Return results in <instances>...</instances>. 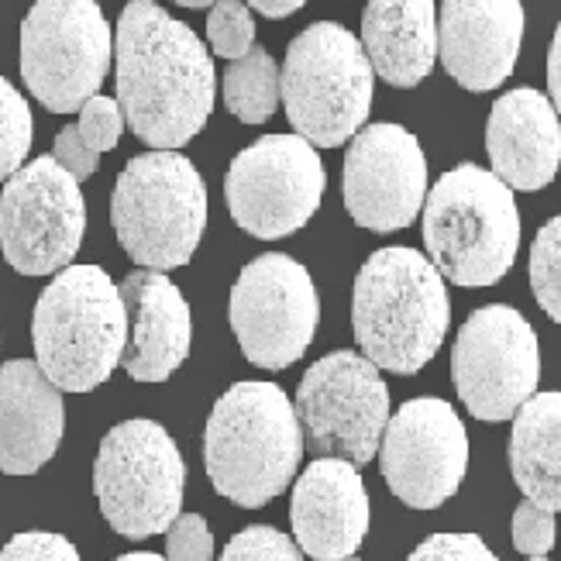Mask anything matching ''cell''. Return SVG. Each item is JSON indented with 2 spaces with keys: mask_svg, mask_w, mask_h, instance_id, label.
Returning a JSON list of instances; mask_svg holds the SVG:
<instances>
[{
  "mask_svg": "<svg viewBox=\"0 0 561 561\" xmlns=\"http://www.w3.org/2000/svg\"><path fill=\"white\" fill-rule=\"evenodd\" d=\"M348 561H355V558H348Z\"/></svg>",
  "mask_w": 561,
  "mask_h": 561,
  "instance_id": "cell-40",
  "label": "cell"
},
{
  "mask_svg": "<svg viewBox=\"0 0 561 561\" xmlns=\"http://www.w3.org/2000/svg\"><path fill=\"white\" fill-rule=\"evenodd\" d=\"M80 138L90 145L96 156H104L111 149H117L121 135H125V114H121L114 96H90V101L80 107V125H77Z\"/></svg>",
  "mask_w": 561,
  "mask_h": 561,
  "instance_id": "cell-29",
  "label": "cell"
},
{
  "mask_svg": "<svg viewBox=\"0 0 561 561\" xmlns=\"http://www.w3.org/2000/svg\"><path fill=\"white\" fill-rule=\"evenodd\" d=\"M485 152L510 190H545L561 169V117L541 90H510L490 111Z\"/></svg>",
  "mask_w": 561,
  "mask_h": 561,
  "instance_id": "cell-20",
  "label": "cell"
},
{
  "mask_svg": "<svg viewBox=\"0 0 561 561\" xmlns=\"http://www.w3.org/2000/svg\"><path fill=\"white\" fill-rule=\"evenodd\" d=\"M530 561H545V558H530Z\"/></svg>",
  "mask_w": 561,
  "mask_h": 561,
  "instance_id": "cell-39",
  "label": "cell"
},
{
  "mask_svg": "<svg viewBox=\"0 0 561 561\" xmlns=\"http://www.w3.org/2000/svg\"><path fill=\"white\" fill-rule=\"evenodd\" d=\"M289 520L297 548L313 561H348L369 534V493L358 466L313 458L293 485Z\"/></svg>",
  "mask_w": 561,
  "mask_h": 561,
  "instance_id": "cell-18",
  "label": "cell"
},
{
  "mask_svg": "<svg viewBox=\"0 0 561 561\" xmlns=\"http://www.w3.org/2000/svg\"><path fill=\"white\" fill-rule=\"evenodd\" d=\"M128 310V337L121 369L135 382H165L190 355L193 321L180 286L165 273L138 270L121 283Z\"/></svg>",
  "mask_w": 561,
  "mask_h": 561,
  "instance_id": "cell-19",
  "label": "cell"
},
{
  "mask_svg": "<svg viewBox=\"0 0 561 561\" xmlns=\"http://www.w3.org/2000/svg\"><path fill=\"white\" fill-rule=\"evenodd\" d=\"M548 90H551L548 101L554 104V111L561 117V24H558V32L551 38V53H548Z\"/></svg>",
  "mask_w": 561,
  "mask_h": 561,
  "instance_id": "cell-35",
  "label": "cell"
},
{
  "mask_svg": "<svg viewBox=\"0 0 561 561\" xmlns=\"http://www.w3.org/2000/svg\"><path fill=\"white\" fill-rule=\"evenodd\" d=\"M510 472L524 500L561 510V393H534L510 431Z\"/></svg>",
  "mask_w": 561,
  "mask_h": 561,
  "instance_id": "cell-23",
  "label": "cell"
},
{
  "mask_svg": "<svg viewBox=\"0 0 561 561\" xmlns=\"http://www.w3.org/2000/svg\"><path fill=\"white\" fill-rule=\"evenodd\" d=\"M451 304L442 273L413 249H379L365 259L352 293V328L376 369L413 376L437 355Z\"/></svg>",
  "mask_w": 561,
  "mask_h": 561,
  "instance_id": "cell-2",
  "label": "cell"
},
{
  "mask_svg": "<svg viewBox=\"0 0 561 561\" xmlns=\"http://www.w3.org/2000/svg\"><path fill=\"white\" fill-rule=\"evenodd\" d=\"M304 458L297 407L276 382H234L214 403L204 431V461L225 500L259 510L273 503Z\"/></svg>",
  "mask_w": 561,
  "mask_h": 561,
  "instance_id": "cell-3",
  "label": "cell"
},
{
  "mask_svg": "<svg viewBox=\"0 0 561 561\" xmlns=\"http://www.w3.org/2000/svg\"><path fill=\"white\" fill-rule=\"evenodd\" d=\"M373 80L376 72L362 42L334 21H317L286 48L279 101L304 141L313 149H337L369 117Z\"/></svg>",
  "mask_w": 561,
  "mask_h": 561,
  "instance_id": "cell-7",
  "label": "cell"
},
{
  "mask_svg": "<svg viewBox=\"0 0 561 561\" xmlns=\"http://www.w3.org/2000/svg\"><path fill=\"white\" fill-rule=\"evenodd\" d=\"M407 561H500L476 534H431Z\"/></svg>",
  "mask_w": 561,
  "mask_h": 561,
  "instance_id": "cell-33",
  "label": "cell"
},
{
  "mask_svg": "<svg viewBox=\"0 0 561 561\" xmlns=\"http://www.w3.org/2000/svg\"><path fill=\"white\" fill-rule=\"evenodd\" d=\"M231 331L238 348L259 369H286L310 348L321 300L297 259L270 252L252 259L231 286Z\"/></svg>",
  "mask_w": 561,
  "mask_h": 561,
  "instance_id": "cell-14",
  "label": "cell"
},
{
  "mask_svg": "<svg viewBox=\"0 0 561 561\" xmlns=\"http://www.w3.org/2000/svg\"><path fill=\"white\" fill-rule=\"evenodd\" d=\"M87 231L80 183L53 156L21 165L0 193V252L21 276H53L77 259Z\"/></svg>",
  "mask_w": 561,
  "mask_h": 561,
  "instance_id": "cell-13",
  "label": "cell"
},
{
  "mask_svg": "<svg viewBox=\"0 0 561 561\" xmlns=\"http://www.w3.org/2000/svg\"><path fill=\"white\" fill-rule=\"evenodd\" d=\"M165 561H214V534L201 514H180L165 530Z\"/></svg>",
  "mask_w": 561,
  "mask_h": 561,
  "instance_id": "cell-30",
  "label": "cell"
},
{
  "mask_svg": "<svg viewBox=\"0 0 561 561\" xmlns=\"http://www.w3.org/2000/svg\"><path fill=\"white\" fill-rule=\"evenodd\" d=\"M173 4H180V8H214L217 0H173Z\"/></svg>",
  "mask_w": 561,
  "mask_h": 561,
  "instance_id": "cell-38",
  "label": "cell"
},
{
  "mask_svg": "<svg viewBox=\"0 0 561 561\" xmlns=\"http://www.w3.org/2000/svg\"><path fill=\"white\" fill-rule=\"evenodd\" d=\"M427 201V159L417 135L400 125L362 128L345 156V207L365 231L413 225Z\"/></svg>",
  "mask_w": 561,
  "mask_h": 561,
  "instance_id": "cell-16",
  "label": "cell"
},
{
  "mask_svg": "<svg viewBox=\"0 0 561 561\" xmlns=\"http://www.w3.org/2000/svg\"><path fill=\"white\" fill-rule=\"evenodd\" d=\"M93 493L121 538L145 541L180 517L186 461L162 424L125 421L104 434L93 461Z\"/></svg>",
  "mask_w": 561,
  "mask_h": 561,
  "instance_id": "cell-8",
  "label": "cell"
},
{
  "mask_svg": "<svg viewBox=\"0 0 561 561\" xmlns=\"http://www.w3.org/2000/svg\"><path fill=\"white\" fill-rule=\"evenodd\" d=\"M304 448L313 458L373 461L389 424V389L376 365L355 352L313 362L297 389Z\"/></svg>",
  "mask_w": 561,
  "mask_h": 561,
  "instance_id": "cell-11",
  "label": "cell"
},
{
  "mask_svg": "<svg viewBox=\"0 0 561 561\" xmlns=\"http://www.w3.org/2000/svg\"><path fill=\"white\" fill-rule=\"evenodd\" d=\"M111 59L114 35L96 0H35L21 21V80L53 114L96 96Z\"/></svg>",
  "mask_w": 561,
  "mask_h": 561,
  "instance_id": "cell-9",
  "label": "cell"
},
{
  "mask_svg": "<svg viewBox=\"0 0 561 561\" xmlns=\"http://www.w3.org/2000/svg\"><path fill=\"white\" fill-rule=\"evenodd\" d=\"M530 289L541 310L561 324V214L551 217L530 245Z\"/></svg>",
  "mask_w": 561,
  "mask_h": 561,
  "instance_id": "cell-26",
  "label": "cell"
},
{
  "mask_svg": "<svg viewBox=\"0 0 561 561\" xmlns=\"http://www.w3.org/2000/svg\"><path fill=\"white\" fill-rule=\"evenodd\" d=\"M128 310L101 265H66L32 313L35 365L62 393H90L121 365Z\"/></svg>",
  "mask_w": 561,
  "mask_h": 561,
  "instance_id": "cell-4",
  "label": "cell"
},
{
  "mask_svg": "<svg viewBox=\"0 0 561 561\" xmlns=\"http://www.w3.org/2000/svg\"><path fill=\"white\" fill-rule=\"evenodd\" d=\"M0 561H80V551L66 541L62 534L48 530H28L14 534V538L0 548Z\"/></svg>",
  "mask_w": 561,
  "mask_h": 561,
  "instance_id": "cell-32",
  "label": "cell"
},
{
  "mask_svg": "<svg viewBox=\"0 0 561 561\" xmlns=\"http://www.w3.org/2000/svg\"><path fill=\"white\" fill-rule=\"evenodd\" d=\"M249 4V11H259V14H265V18H273V21H279V18H289V14H297L307 0H245Z\"/></svg>",
  "mask_w": 561,
  "mask_h": 561,
  "instance_id": "cell-36",
  "label": "cell"
},
{
  "mask_svg": "<svg viewBox=\"0 0 561 561\" xmlns=\"http://www.w3.org/2000/svg\"><path fill=\"white\" fill-rule=\"evenodd\" d=\"M53 159H56L77 183L90 180V176L96 173V165H101V156H96V152L90 149V145L80 138L77 125H69V128H62V131L56 135Z\"/></svg>",
  "mask_w": 561,
  "mask_h": 561,
  "instance_id": "cell-34",
  "label": "cell"
},
{
  "mask_svg": "<svg viewBox=\"0 0 561 561\" xmlns=\"http://www.w3.org/2000/svg\"><path fill=\"white\" fill-rule=\"evenodd\" d=\"M362 48L376 77L410 90L437 62L434 0H369L362 14Z\"/></svg>",
  "mask_w": 561,
  "mask_h": 561,
  "instance_id": "cell-22",
  "label": "cell"
},
{
  "mask_svg": "<svg viewBox=\"0 0 561 561\" xmlns=\"http://www.w3.org/2000/svg\"><path fill=\"white\" fill-rule=\"evenodd\" d=\"M328 190L324 162L300 135H265L241 149L225 176L234 225L252 238L276 241L300 231Z\"/></svg>",
  "mask_w": 561,
  "mask_h": 561,
  "instance_id": "cell-10",
  "label": "cell"
},
{
  "mask_svg": "<svg viewBox=\"0 0 561 561\" xmlns=\"http://www.w3.org/2000/svg\"><path fill=\"white\" fill-rule=\"evenodd\" d=\"M32 107L28 101L0 77V183L11 180L32 149Z\"/></svg>",
  "mask_w": 561,
  "mask_h": 561,
  "instance_id": "cell-25",
  "label": "cell"
},
{
  "mask_svg": "<svg viewBox=\"0 0 561 561\" xmlns=\"http://www.w3.org/2000/svg\"><path fill=\"white\" fill-rule=\"evenodd\" d=\"M424 245L455 286L500 283L520 252L514 190L472 162L448 169L424 201Z\"/></svg>",
  "mask_w": 561,
  "mask_h": 561,
  "instance_id": "cell-5",
  "label": "cell"
},
{
  "mask_svg": "<svg viewBox=\"0 0 561 561\" xmlns=\"http://www.w3.org/2000/svg\"><path fill=\"white\" fill-rule=\"evenodd\" d=\"M117 107L152 152H176L214 111V62L197 32L156 0H131L114 32Z\"/></svg>",
  "mask_w": 561,
  "mask_h": 561,
  "instance_id": "cell-1",
  "label": "cell"
},
{
  "mask_svg": "<svg viewBox=\"0 0 561 561\" xmlns=\"http://www.w3.org/2000/svg\"><path fill=\"white\" fill-rule=\"evenodd\" d=\"M66 431L62 389L32 358L0 365V472L35 476L59 451Z\"/></svg>",
  "mask_w": 561,
  "mask_h": 561,
  "instance_id": "cell-21",
  "label": "cell"
},
{
  "mask_svg": "<svg viewBox=\"0 0 561 561\" xmlns=\"http://www.w3.org/2000/svg\"><path fill=\"white\" fill-rule=\"evenodd\" d=\"M524 42L520 0H445L437 53L448 77L472 93H490L514 72Z\"/></svg>",
  "mask_w": 561,
  "mask_h": 561,
  "instance_id": "cell-17",
  "label": "cell"
},
{
  "mask_svg": "<svg viewBox=\"0 0 561 561\" xmlns=\"http://www.w3.org/2000/svg\"><path fill=\"white\" fill-rule=\"evenodd\" d=\"M225 104L228 111L245 121V125H262L279 107V66L265 48H252L225 72Z\"/></svg>",
  "mask_w": 561,
  "mask_h": 561,
  "instance_id": "cell-24",
  "label": "cell"
},
{
  "mask_svg": "<svg viewBox=\"0 0 561 561\" xmlns=\"http://www.w3.org/2000/svg\"><path fill=\"white\" fill-rule=\"evenodd\" d=\"M379 469L393 496L413 510L448 503L469 472V434L455 407L437 397L403 403L382 431Z\"/></svg>",
  "mask_w": 561,
  "mask_h": 561,
  "instance_id": "cell-15",
  "label": "cell"
},
{
  "mask_svg": "<svg viewBox=\"0 0 561 561\" xmlns=\"http://www.w3.org/2000/svg\"><path fill=\"white\" fill-rule=\"evenodd\" d=\"M554 545V514L524 500L514 510V548L527 558H545Z\"/></svg>",
  "mask_w": 561,
  "mask_h": 561,
  "instance_id": "cell-31",
  "label": "cell"
},
{
  "mask_svg": "<svg viewBox=\"0 0 561 561\" xmlns=\"http://www.w3.org/2000/svg\"><path fill=\"white\" fill-rule=\"evenodd\" d=\"M221 561H304V554H300L297 541L286 538L283 530L255 524V527H245L241 534H234Z\"/></svg>",
  "mask_w": 561,
  "mask_h": 561,
  "instance_id": "cell-28",
  "label": "cell"
},
{
  "mask_svg": "<svg viewBox=\"0 0 561 561\" xmlns=\"http://www.w3.org/2000/svg\"><path fill=\"white\" fill-rule=\"evenodd\" d=\"M458 400L479 421H510L538 393L541 345L527 317L506 304L479 307L451 345Z\"/></svg>",
  "mask_w": 561,
  "mask_h": 561,
  "instance_id": "cell-12",
  "label": "cell"
},
{
  "mask_svg": "<svg viewBox=\"0 0 561 561\" xmlns=\"http://www.w3.org/2000/svg\"><path fill=\"white\" fill-rule=\"evenodd\" d=\"M207 38L210 48L221 59H241L255 48V21L249 4L241 0H217L207 18Z\"/></svg>",
  "mask_w": 561,
  "mask_h": 561,
  "instance_id": "cell-27",
  "label": "cell"
},
{
  "mask_svg": "<svg viewBox=\"0 0 561 561\" xmlns=\"http://www.w3.org/2000/svg\"><path fill=\"white\" fill-rule=\"evenodd\" d=\"M114 561H165V558H159V554H152V551H131V554H121V558H114Z\"/></svg>",
  "mask_w": 561,
  "mask_h": 561,
  "instance_id": "cell-37",
  "label": "cell"
},
{
  "mask_svg": "<svg viewBox=\"0 0 561 561\" xmlns=\"http://www.w3.org/2000/svg\"><path fill=\"white\" fill-rule=\"evenodd\" d=\"M114 234L141 270H180L197 252L207 228V186L186 156H135L114 183Z\"/></svg>",
  "mask_w": 561,
  "mask_h": 561,
  "instance_id": "cell-6",
  "label": "cell"
}]
</instances>
